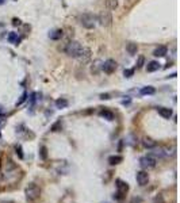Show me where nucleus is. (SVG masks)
I'll return each mask as SVG.
<instances>
[{"instance_id":"f257e3e1","label":"nucleus","mask_w":180,"mask_h":203,"mask_svg":"<svg viewBox=\"0 0 180 203\" xmlns=\"http://www.w3.org/2000/svg\"><path fill=\"white\" fill-rule=\"evenodd\" d=\"M83 46L77 42V41H70L68 42V45L65 46V53L69 56V57L73 58H79L81 52H83Z\"/></svg>"},{"instance_id":"f03ea898","label":"nucleus","mask_w":180,"mask_h":203,"mask_svg":"<svg viewBox=\"0 0 180 203\" xmlns=\"http://www.w3.org/2000/svg\"><path fill=\"white\" fill-rule=\"evenodd\" d=\"M25 194H26V199L29 200V202H35L37 199L40 198L41 190L38 188V185H37V184H34V183H30V184L26 187Z\"/></svg>"},{"instance_id":"7ed1b4c3","label":"nucleus","mask_w":180,"mask_h":203,"mask_svg":"<svg viewBox=\"0 0 180 203\" xmlns=\"http://www.w3.org/2000/svg\"><path fill=\"white\" fill-rule=\"evenodd\" d=\"M80 23H81V26L88 29V30H91L95 27L96 25V16L91 12H85L81 15V18H80Z\"/></svg>"},{"instance_id":"20e7f679","label":"nucleus","mask_w":180,"mask_h":203,"mask_svg":"<svg viewBox=\"0 0 180 203\" xmlns=\"http://www.w3.org/2000/svg\"><path fill=\"white\" fill-rule=\"evenodd\" d=\"M97 22L104 27L111 26V23H112V15H111L110 10H103V11H100L99 15H97Z\"/></svg>"},{"instance_id":"39448f33","label":"nucleus","mask_w":180,"mask_h":203,"mask_svg":"<svg viewBox=\"0 0 180 203\" xmlns=\"http://www.w3.org/2000/svg\"><path fill=\"white\" fill-rule=\"evenodd\" d=\"M140 164L142 168H146V169H150V168H154L156 164H157V160L156 157H153L152 155H148V156H144L142 159L140 160Z\"/></svg>"},{"instance_id":"423d86ee","label":"nucleus","mask_w":180,"mask_h":203,"mask_svg":"<svg viewBox=\"0 0 180 203\" xmlns=\"http://www.w3.org/2000/svg\"><path fill=\"white\" fill-rule=\"evenodd\" d=\"M102 69L107 73V75H111L112 72L117 69V62L114 60H107V61L103 62V65H102Z\"/></svg>"},{"instance_id":"0eeeda50","label":"nucleus","mask_w":180,"mask_h":203,"mask_svg":"<svg viewBox=\"0 0 180 203\" xmlns=\"http://www.w3.org/2000/svg\"><path fill=\"white\" fill-rule=\"evenodd\" d=\"M137 181H138V184L140 185L148 184V183H149V175H148V172H145V171L137 172Z\"/></svg>"},{"instance_id":"6e6552de","label":"nucleus","mask_w":180,"mask_h":203,"mask_svg":"<svg viewBox=\"0 0 180 203\" xmlns=\"http://www.w3.org/2000/svg\"><path fill=\"white\" fill-rule=\"evenodd\" d=\"M157 112L163 118H165V119H169L172 116V110L171 108H167V107H157Z\"/></svg>"},{"instance_id":"1a4fd4ad","label":"nucleus","mask_w":180,"mask_h":203,"mask_svg":"<svg viewBox=\"0 0 180 203\" xmlns=\"http://www.w3.org/2000/svg\"><path fill=\"white\" fill-rule=\"evenodd\" d=\"M167 52H168L167 46L161 45V46H158V48L153 52V56H154V57H164V56L167 54Z\"/></svg>"},{"instance_id":"9d476101","label":"nucleus","mask_w":180,"mask_h":203,"mask_svg":"<svg viewBox=\"0 0 180 203\" xmlns=\"http://www.w3.org/2000/svg\"><path fill=\"white\" fill-rule=\"evenodd\" d=\"M100 116H103L104 119H107V121H114V112L112 111H110V110H107V108H104V110H102L100 112Z\"/></svg>"},{"instance_id":"9b49d317","label":"nucleus","mask_w":180,"mask_h":203,"mask_svg":"<svg viewBox=\"0 0 180 203\" xmlns=\"http://www.w3.org/2000/svg\"><path fill=\"white\" fill-rule=\"evenodd\" d=\"M79 58H80V61H83V64H85L91 58V50L89 49H83V52H81Z\"/></svg>"},{"instance_id":"f8f14e48","label":"nucleus","mask_w":180,"mask_h":203,"mask_svg":"<svg viewBox=\"0 0 180 203\" xmlns=\"http://www.w3.org/2000/svg\"><path fill=\"white\" fill-rule=\"evenodd\" d=\"M126 50H127V53H129V54L134 56V54H137L138 46H137V44H134V42H129V44L126 45Z\"/></svg>"},{"instance_id":"ddd939ff","label":"nucleus","mask_w":180,"mask_h":203,"mask_svg":"<svg viewBox=\"0 0 180 203\" xmlns=\"http://www.w3.org/2000/svg\"><path fill=\"white\" fill-rule=\"evenodd\" d=\"M117 187H118V191L119 192H123V194H126L129 190V185L122 180H117Z\"/></svg>"},{"instance_id":"4468645a","label":"nucleus","mask_w":180,"mask_h":203,"mask_svg":"<svg viewBox=\"0 0 180 203\" xmlns=\"http://www.w3.org/2000/svg\"><path fill=\"white\" fill-rule=\"evenodd\" d=\"M158 68H160V64L157 61H150L148 65H146V71L148 72H156L158 71Z\"/></svg>"},{"instance_id":"2eb2a0df","label":"nucleus","mask_w":180,"mask_h":203,"mask_svg":"<svg viewBox=\"0 0 180 203\" xmlns=\"http://www.w3.org/2000/svg\"><path fill=\"white\" fill-rule=\"evenodd\" d=\"M62 30H54L53 33H50L49 34V37H50V40L53 41H57V40H61V37H62Z\"/></svg>"},{"instance_id":"dca6fc26","label":"nucleus","mask_w":180,"mask_h":203,"mask_svg":"<svg viewBox=\"0 0 180 203\" xmlns=\"http://www.w3.org/2000/svg\"><path fill=\"white\" fill-rule=\"evenodd\" d=\"M8 41L11 42V44L14 45H18L19 42H20V38L18 37L16 33H10V35H8Z\"/></svg>"},{"instance_id":"f3484780","label":"nucleus","mask_w":180,"mask_h":203,"mask_svg":"<svg viewBox=\"0 0 180 203\" xmlns=\"http://www.w3.org/2000/svg\"><path fill=\"white\" fill-rule=\"evenodd\" d=\"M106 7L107 10H115L118 7V0H106Z\"/></svg>"},{"instance_id":"a211bd4d","label":"nucleus","mask_w":180,"mask_h":203,"mask_svg":"<svg viewBox=\"0 0 180 203\" xmlns=\"http://www.w3.org/2000/svg\"><path fill=\"white\" fill-rule=\"evenodd\" d=\"M154 92H156V89H154L153 87H150V85L144 87V88L141 89V95H153Z\"/></svg>"},{"instance_id":"6ab92c4d","label":"nucleus","mask_w":180,"mask_h":203,"mask_svg":"<svg viewBox=\"0 0 180 203\" xmlns=\"http://www.w3.org/2000/svg\"><path fill=\"white\" fill-rule=\"evenodd\" d=\"M122 160H123L122 156H111L110 159H108V163H110V165H117V164H119Z\"/></svg>"},{"instance_id":"aec40b11","label":"nucleus","mask_w":180,"mask_h":203,"mask_svg":"<svg viewBox=\"0 0 180 203\" xmlns=\"http://www.w3.org/2000/svg\"><path fill=\"white\" fill-rule=\"evenodd\" d=\"M56 106H57V108H65L68 106V100L66 99H58V100H56Z\"/></svg>"},{"instance_id":"412c9836","label":"nucleus","mask_w":180,"mask_h":203,"mask_svg":"<svg viewBox=\"0 0 180 203\" xmlns=\"http://www.w3.org/2000/svg\"><path fill=\"white\" fill-rule=\"evenodd\" d=\"M144 146H145V148H154V146H156V142L153 141V140H150V138H145V140H144Z\"/></svg>"},{"instance_id":"4be33fe9","label":"nucleus","mask_w":180,"mask_h":203,"mask_svg":"<svg viewBox=\"0 0 180 203\" xmlns=\"http://www.w3.org/2000/svg\"><path fill=\"white\" fill-rule=\"evenodd\" d=\"M61 127H62V125H61V122L58 121V122H56V123L50 127V130H52V131H58V130H61Z\"/></svg>"},{"instance_id":"5701e85b","label":"nucleus","mask_w":180,"mask_h":203,"mask_svg":"<svg viewBox=\"0 0 180 203\" xmlns=\"http://www.w3.org/2000/svg\"><path fill=\"white\" fill-rule=\"evenodd\" d=\"M144 62H145L144 56H140V57H138V61H137V68H142V66H144Z\"/></svg>"},{"instance_id":"b1692460","label":"nucleus","mask_w":180,"mask_h":203,"mask_svg":"<svg viewBox=\"0 0 180 203\" xmlns=\"http://www.w3.org/2000/svg\"><path fill=\"white\" fill-rule=\"evenodd\" d=\"M123 198H125V194L119 192V191H117V194L114 195V199H117V200H123Z\"/></svg>"},{"instance_id":"393cba45","label":"nucleus","mask_w":180,"mask_h":203,"mask_svg":"<svg viewBox=\"0 0 180 203\" xmlns=\"http://www.w3.org/2000/svg\"><path fill=\"white\" fill-rule=\"evenodd\" d=\"M41 157L44 160H46V157H48V153H46V148H45V146L41 148Z\"/></svg>"},{"instance_id":"a878e982","label":"nucleus","mask_w":180,"mask_h":203,"mask_svg":"<svg viewBox=\"0 0 180 203\" xmlns=\"http://www.w3.org/2000/svg\"><path fill=\"white\" fill-rule=\"evenodd\" d=\"M15 149H16V153H18V155H19V157H20V159H22V157H23V153H22V148H20V146H16V148H15Z\"/></svg>"},{"instance_id":"bb28decb","label":"nucleus","mask_w":180,"mask_h":203,"mask_svg":"<svg viewBox=\"0 0 180 203\" xmlns=\"http://www.w3.org/2000/svg\"><path fill=\"white\" fill-rule=\"evenodd\" d=\"M133 73H134V71H133V69H127V71H125V76H126V77H130Z\"/></svg>"},{"instance_id":"cd10ccee","label":"nucleus","mask_w":180,"mask_h":203,"mask_svg":"<svg viewBox=\"0 0 180 203\" xmlns=\"http://www.w3.org/2000/svg\"><path fill=\"white\" fill-rule=\"evenodd\" d=\"M26 96H27V93H26V92H25V93H23V95H22V97H20V100L18 102V104H22L23 102L26 100Z\"/></svg>"},{"instance_id":"c85d7f7f","label":"nucleus","mask_w":180,"mask_h":203,"mask_svg":"<svg viewBox=\"0 0 180 203\" xmlns=\"http://www.w3.org/2000/svg\"><path fill=\"white\" fill-rule=\"evenodd\" d=\"M12 25H14V26H19V25H20V20L15 18V19H14V20H12Z\"/></svg>"},{"instance_id":"c756f323","label":"nucleus","mask_w":180,"mask_h":203,"mask_svg":"<svg viewBox=\"0 0 180 203\" xmlns=\"http://www.w3.org/2000/svg\"><path fill=\"white\" fill-rule=\"evenodd\" d=\"M102 99H110V97H108V95L106 93V95H102Z\"/></svg>"},{"instance_id":"7c9ffc66","label":"nucleus","mask_w":180,"mask_h":203,"mask_svg":"<svg viewBox=\"0 0 180 203\" xmlns=\"http://www.w3.org/2000/svg\"><path fill=\"white\" fill-rule=\"evenodd\" d=\"M4 3V0H0V4H3Z\"/></svg>"}]
</instances>
